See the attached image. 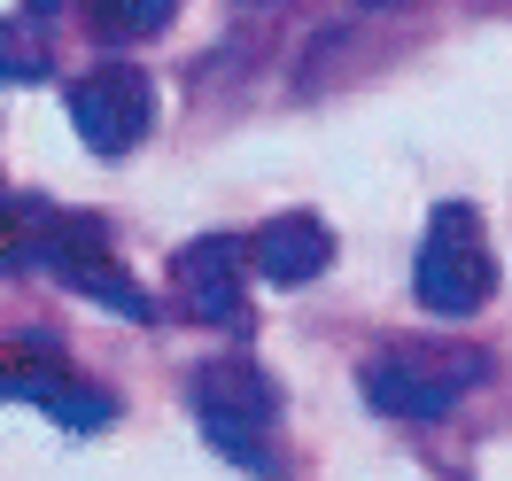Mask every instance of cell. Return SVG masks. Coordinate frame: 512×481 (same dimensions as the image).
<instances>
[{
	"label": "cell",
	"mask_w": 512,
	"mask_h": 481,
	"mask_svg": "<svg viewBox=\"0 0 512 481\" xmlns=\"http://www.w3.org/2000/svg\"><path fill=\"white\" fill-rule=\"evenodd\" d=\"M0 78H47V39L24 16H0Z\"/></svg>",
	"instance_id": "30bf717a"
},
{
	"label": "cell",
	"mask_w": 512,
	"mask_h": 481,
	"mask_svg": "<svg viewBox=\"0 0 512 481\" xmlns=\"http://www.w3.org/2000/svg\"><path fill=\"white\" fill-rule=\"evenodd\" d=\"M489 295H497V264H489V241H481V210L443 202L427 218V241H419V303L435 319H474Z\"/></svg>",
	"instance_id": "7a4b0ae2"
},
{
	"label": "cell",
	"mask_w": 512,
	"mask_h": 481,
	"mask_svg": "<svg viewBox=\"0 0 512 481\" xmlns=\"http://www.w3.org/2000/svg\"><path fill=\"white\" fill-rule=\"evenodd\" d=\"M171 295H179V311L202 319V326L241 319V241H233V233L187 241V249L171 257Z\"/></svg>",
	"instance_id": "8992f818"
},
{
	"label": "cell",
	"mask_w": 512,
	"mask_h": 481,
	"mask_svg": "<svg viewBox=\"0 0 512 481\" xmlns=\"http://www.w3.org/2000/svg\"><path fill=\"white\" fill-rule=\"evenodd\" d=\"M474 381H481L474 350H427V342H396L365 365V396L381 419H443L466 404Z\"/></svg>",
	"instance_id": "3957f363"
},
{
	"label": "cell",
	"mask_w": 512,
	"mask_h": 481,
	"mask_svg": "<svg viewBox=\"0 0 512 481\" xmlns=\"http://www.w3.org/2000/svg\"><path fill=\"white\" fill-rule=\"evenodd\" d=\"M63 101H70V125H78V140L94 156H132L148 140V125H156V86H148V70H132V63H101L86 78H70Z\"/></svg>",
	"instance_id": "277c9868"
},
{
	"label": "cell",
	"mask_w": 512,
	"mask_h": 481,
	"mask_svg": "<svg viewBox=\"0 0 512 481\" xmlns=\"http://www.w3.org/2000/svg\"><path fill=\"white\" fill-rule=\"evenodd\" d=\"M86 8H94L101 39H156L179 16V0H86Z\"/></svg>",
	"instance_id": "9c48e42d"
},
{
	"label": "cell",
	"mask_w": 512,
	"mask_h": 481,
	"mask_svg": "<svg viewBox=\"0 0 512 481\" xmlns=\"http://www.w3.org/2000/svg\"><path fill=\"white\" fill-rule=\"evenodd\" d=\"M47 225H55V202H39V194H8V202H0V272L39 264Z\"/></svg>",
	"instance_id": "ba28073f"
},
{
	"label": "cell",
	"mask_w": 512,
	"mask_h": 481,
	"mask_svg": "<svg viewBox=\"0 0 512 481\" xmlns=\"http://www.w3.org/2000/svg\"><path fill=\"white\" fill-rule=\"evenodd\" d=\"M241 257L272 280V288H311L326 264H334V233H326L311 210H288V218H272L256 241H241Z\"/></svg>",
	"instance_id": "52a82bcc"
},
{
	"label": "cell",
	"mask_w": 512,
	"mask_h": 481,
	"mask_svg": "<svg viewBox=\"0 0 512 481\" xmlns=\"http://www.w3.org/2000/svg\"><path fill=\"white\" fill-rule=\"evenodd\" d=\"M24 8H32V16H55V8H63V0H24Z\"/></svg>",
	"instance_id": "8fae6325"
},
{
	"label": "cell",
	"mask_w": 512,
	"mask_h": 481,
	"mask_svg": "<svg viewBox=\"0 0 512 481\" xmlns=\"http://www.w3.org/2000/svg\"><path fill=\"white\" fill-rule=\"evenodd\" d=\"M194 419H202V435H210L225 458H241L249 474H272L280 388H272L264 365H249V357H210V365L194 373Z\"/></svg>",
	"instance_id": "6da1fadb"
},
{
	"label": "cell",
	"mask_w": 512,
	"mask_h": 481,
	"mask_svg": "<svg viewBox=\"0 0 512 481\" xmlns=\"http://www.w3.org/2000/svg\"><path fill=\"white\" fill-rule=\"evenodd\" d=\"M39 264H47V272H63L78 295H94V303H117L125 319H148V311H156V303H148V295L125 280V264L109 257V225L86 218V210H55Z\"/></svg>",
	"instance_id": "5b68a950"
}]
</instances>
